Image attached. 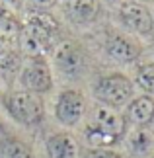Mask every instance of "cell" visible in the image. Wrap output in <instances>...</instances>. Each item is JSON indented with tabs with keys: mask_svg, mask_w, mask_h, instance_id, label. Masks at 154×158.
Wrapping results in <instances>:
<instances>
[{
	"mask_svg": "<svg viewBox=\"0 0 154 158\" xmlns=\"http://www.w3.org/2000/svg\"><path fill=\"white\" fill-rule=\"evenodd\" d=\"M59 29L57 20L47 12H29L26 23L20 27L22 51L27 57H43L51 51L53 37Z\"/></svg>",
	"mask_w": 154,
	"mask_h": 158,
	"instance_id": "1",
	"label": "cell"
},
{
	"mask_svg": "<svg viewBox=\"0 0 154 158\" xmlns=\"http://www.w3.org/2000/svg\"><path fill=\"white\" fill-rule=\"evenodd\" d=\"M8 113L22 125H37L45 115V106L37 94L18 90L6 96L4 100Z\"/></svg>",
	"mask_w": 154,
	"mask_h": 158,
	"instance_id": "2",
	"label": "cell"
},
{
	"mask_svg": "<svg viewBox=\"0 0 154 158\" xmlns=\"http://www.w3.org/2000/svg\"><path fill=\"white\" fill-rule=\"evenodd\" d=\"M133 92H135L133 82L123 74L103 76L96 84L98 100L103 102V106H109V107H121V106L129 104L133 100Z\"/></svg>",
	"mask_w": 154,
	"mask_h": 158,
	"instance_id": "3",
	"label": "cell"
},
{
	"mask_svg": "<svg viewBox=\"0 0 154 158\" xmlns=\"http://www.w3.org/2000/svg\"><path fill=\"white\" fill-rule=\"evenodd\" d=\"M20 84L26 92L37 96L49 92L53 86V74L49 63L43 57H27V60L20 69Z\"/></svg>",
	"mask_w": 154,
	"mask_h": 158,
	"instance_id": "4",
	"label": "cell"
},
{
	"mask_svg": "<svg viewBox=\"0 0 154 158\" xmlns=\"http://www.w3.org/2000/svg\"><path fill=\"white\" fill-rule=\"evenodd\" d=\"M86 113V100L76 90H66L59 96L57 106H55V117L60 125L74 127L82 121Z\"/></svg>",
	"mask_w": 154,
	"mask_h": 158,
	"instance_id": "5",
	"label": "cell"
},
{
	"mask_svg": "<svg viewBox=\"0 0 154 158\" xmlns=\"http://www.w3.org/2000/svg\"><path fill=\"white\" fill-rule=\"evenodd\" d=\"M119 16H121V20L127 27H131L133 31H137L140 35H148L154 27V20H152L150 10L144 4L135 2V0L121 4Z\"/></svg>",
	"mask_w": 154,
	"mask_h": 158,
	"instance_id": "6",
	"label": "cell"
},
{
	"mask_svg": "<svg viewBox=\"0 0 154 158\" xmlns=\"http://www.w3.org/2000/svg\"><path fill=\"white\" fill-rule=\"evenodd\" d=\"M53 60H55V66L60 72H65V74H76L82 69L84 57H82V51L74 43L65 41V43L57 45V49L53 51Z\"/></svg>",
	"mask_w": 154,
	"mask_h": 158,
	"instance_id": "7",
	"label": "cell"
},
{
	"mask_svg": "<svg viewBox=\"0 0 154 158\" xmlns=\"http://www.w3.org/2000/svg\"><path fill=\"white\" fill-rule=\"evenodd\" d=\"M94 127L109 133V135H113V137H119V135H123V131H125V119H123L113 107L100 104L94 111Z\"/></svg>",
	"mask_w": 154,
	"mask_h": 158,
	"instance_id": "8",
	"label": "cell"
},
{
	"mask_svg": "<svg viewBox=\"0 0 154 158\" xmlns=\"http://www.w3.org/2000/svg\"><path fill=\"white\" fill-rule=\"evenodd\" d=\"M49 158H76L78 156V147L76 141L66 133H55L47 139L45 143Z\"/></svg>",
	"mask_w": 154,
	"mask_h": 158,
	"instance_id": "9",
	"label": "cell"
},
{
	"mask_svg": "<svg viewBox=\"0 0 154 158\" xmlns=\"http://www.w3.org/2000/svg\"><path fill=\"white\" fill-rule=\"evenodd\" d=\"M127 117L131 123L139 127L150 123L154 119V100L150 96H139V98L131 100L127 106Z\"/></svg>",
	"mask_w": 154,
	"mask_h": 158,
	"instance_id": "10",
	"label": "cell"
},
{
	"mask_svg": "<svg viewBox=\"0 0 154 158\" xmlns=\"http://www.w3.org/2000/svg\"><path fill=\"white\" fill-rule=\"evenodd\" d=\"M66 8H69V14L80 23L94 22L98 18V14H100L98 0H69Z\"/></svg>",
	"mask_w": 154,
	"mask_h": 158,
	"instance_id": "11",
	"label": "cell"
},
{
	"mask_svg": "<svg viewBox=\"0 0 154 158\" xmlns=\"http://www.w3.org/2000/svg\"><path fill=\"white\" fill-rule=\"evenodd\" d=\"M107 53L119 63H133L139 57V47L125 37H113L107 45Z\"/></svg>",
	"mask_w": 154,
	"mask_h": 158,
	"instance_id": "12",
	"label": "cell"
},
{
	"mask_svg": "<svg viewBox=\"0 0 154 158\" xmlns=\"http://www.w3.org/2000/svg\"><path fill=\"white\" fill-rule=\"evenodd\" d=\"M127 147L135 154H146L150 152L154 147V137L148 129L144 127H137L127 135Z\"/></svg>",
	"mask_w": 154,
	"mask_h": 158,
	"instance_id": "13",
	"label": "cell"
},
{
	"mask_svg": "<svg viewBox=\"0 0 154 158\" xmlns=\"http://www.w3.org/2000/svg\"><path fill=\"white\" fill-rule=\"evenodd\" d=\"M20 22L14 16V12L0 8V43L4 41H12L20 35Z\"/></svg>",
	"mask_w": 154,
	"mask_h": 158,
	"instance_id": "14",
	"label": "cell"
},
{
	"mask_svg": "<svg viewBox=\"0 0 154 158\" xmlns=\"http://www.w3.org/2000/svg\"><path fill=\"white\" fill-rule=\"evenodd\" d=\"M84 137H86V143L90 144V148H109V147H113L117 143V137L109 135V133L102 131V129H98L94 125L86 127Z\"/></svg>",
	"mask_w": 154,
	"mask_h": 158,
	"instance_id": "15",
	"label": "cell"
},
{
	"mask_svg": "<svg viewBox=\"0 0 154 158\" xmlns=\"http://www.w3.org/2000/svg\"><path fill=\"white\" fill-rule=\"evenodd\" d=\"M0 158H33L31 150L27 144H23L22 141H6L0 148Z\"/></svg>",
	"mask_w": 154,
	"mask_h": 158,
	"instance_id": "16",
	"label": "cell"
},
{
	"mask_svg": "<svg viewBox=\"0 0 154 158\" xmlns=\"http://www.w3.org/2000/svg\"><path fill=\"white\" fill-rule=\"evenodd\" d=\"M137 84H139L140 90L154 94V64L152 63L139 66V70H137Z\"/></svg>",
	"mask_w": 154,
	"mask_h": 158,
	"instance_id": "17",
	"label": "cell"
},
{
	"mask_svg": "<svg viewBox=\"0 0 154 158\" xmlns=\"http://www.w3.org/2000/svg\"><path fill=\"white\" fill-rule=\"evenodd\" d=\"M82 158H123L119 152L111 148H86L82 152Z\"/></svg>",
	"mask_w": 154,
	"mask_h": 158,
	"instance_id": "18",
	"label": "cell"
},
{
	"mask_svg": "<svg viewBox=\"0 0 154 158\" xmlns=\"http://www.w3.org/2000/svg\"><path fill=\"white\" fill-rule=\"evenodd\" d=\"M29 6H31V12H45L49 8H53L55 4H57V0H27Z\"/></svg>",
	"mask_w": 154,
	"mask_h": 158,
	"instance_id": "19",
	"label": "cell"
},
{
	"mask_svg": "<svg viewBox=\"0 0 154 158\" xmlns=\"http://www.w3.org/2000/svg\"><path fill=\"white\" fill-rule=\"evenodd\" d=\"M0 8H6L10 12L22 10L23 8V0H0Z\"/></svg>",
	"mask_w": 154,
	"mask_h": 158,
	"instance_id": "20",
	"label": "cell"
},
{
	"mask_svg": "<svg viewBox=\"0 0 154 158\" xmlns=\"http://www.w3.org/2000/svg\"><path fill=\"white\" fill-rule=\"evenodd\" d=\"M2 53H4V45H2V43H0V55H2Z\"/></svg>",
	"mask_w": 154,
	"mask_h": 158,
	"instance_id": "21",
	"label": "cell"
},
{
	"mask_svg": "<svg viewBox=\"0 0 154 158\" xmlns=\"http://www.w3.org/2000/svg\"><path fill=\"white\" fill-rule=\"evenodd\" d=\"M109 2H115V0H109Z\"/></svg>",
	"mask_w": 154,
	"mask_h": 158,
	"instance_id": "22",
	"label": "cell"
},
{
	"mask_svg": "<svg viewBox=\"0 0 154 158\" xmlns=\"http://www.w3.org/2000/svg\"><path fill=\"white\" fill-rule=\"evenodd\" d=\"M152 20H154V16H152Z\"/></svg>",
	"mask_w": 154,
	"mask_h": 158,
	"instance_id": "23",
	"label": "cell"
},
{
	"mask_svg": "<svg viewBox=\"0 0 154 158\" xmlns=\"http://www.w3.org/2000/svg\"><path fill=\"white\" fill-rule=\"evenodd\" d=\"M135 2H137V0H135Z\"/></svg>",
	"mask_w": 154,
	"mask_h": 158,
	"instance_id": "24",
	"label": "cell"
},
{
	"mask_svg": "<svg viewBox=\"0 0 154 158\" xmlns=\"http://www.w3.org/2000/svg\"><path fill=\"white\" fill-rule=\"evenodd\" d=\"M152 158H154V156H152Z\"/></svg>",
	"mask_w": 154,
	"mask_h": 158,
	"instance_id": "25",
	"label": "cell"
}]
</instances>
